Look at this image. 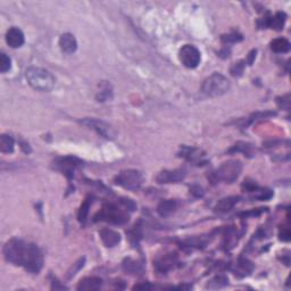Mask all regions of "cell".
I'll return each instance as SVG.
<instances>
[{
  "label": "cell",
  "instance_id": "obj_9",
  "mask_svg": "<svg viewBox=\"0 0 291 291\" xmlns=\"http://www.w3.org/2000/svg\"><path fill=\"white\" fill-rule=\"evenodd\" d=\"M82 166V162L80 159L72 157V156H67V157H61L57 158L55 162V167L67 176L68 179H71L73 176V172L76 168Z\"/></svg>",
  "mask_w": 291,
  "mask_h": 291
},
{
  "label": "cell",
  "instance_id": "obj_20",
  "mask_svg": "<svg viewBox=\"0 0 291 291\" xmlns=\"http://www.w3.org/2000/svg\"><path fill=\"white\" fill-rule=\"evenodd\" d=\"M239 200H240V197H237V196H231V197H227V198L221 199L220 202L216 204L215 210H217V212L220 213H227L237 205Z\"/></svg>",
  "mask_w": 291,
  "mask_h": 291
},
{
  "label": "cell",
  "instance_id": "obj_1",
  "mask_svg": "<svg viewBox=\"0 0 291 291\" xmlns=\"http://www.w3.org/2000/svg\"><path fill=\"white\" fill-rule=\"evenodd\" d=\"M30 245L21 239L13 238L3 246V257L10 264L15 266L25 265L30 251Z\"/></svg>",
  "mask_w": 291,
  "mask_h": 291
},
{
  "label": "cell",
  "instance_id": "obj_31",
  "mask_svg": "<svg viewBox=\"0 0 291 291\" xmlns=\"http://www.w3.org/2000/svg\"><path fill=\"white\" fill-rule=\"evenodd\" d=\"M280 239L283 241H289L290 240V230L289 228H283L280 230Z\"/></svg>",
  "mask_w": 291,
  "mask_h": 291
},
{
  "label": "cell",
  "instance_id": "obj_5",
  "mask_svg": "<svg viewBox=\"0 0 291 291\" xmlns=\"http://www.w3.org/2000/svg\"><path fill=\"white\" fill-rule=\"evenodd\" d=\"M105 221L112 224H124L129 221V214L114 204H106L95 216V222Z\"/></svg>",
  "mask_w": 291,
  "mask_h": 291
},
{
  "label": "cell",
  "instance_id": "obj_14",
  "mask_svg": "<svg viewBox=\"0 0 291 291\" xmlns=\"http://www.w3.org/2000/svg\"><path fill=\"white\" fill-rule=\"evenodd\" d=\"M100 239L106 247H115L121 242V234L119 232L112 230V229H103L99 232Z\"/></svg>",
  "mask_w": 291,
  "mask_h": 291
},
{
  "label": "cell",
  "instance_id": "obj_8",
  "mask_svg": "<svg viewBox=\"0 0 291 291\" xmlns=\"http://www.w3.org/2000/svg\"><path fill=\"white\" fill-rule=\"evenodd\" d=\"M43 265V256H42V251L40 250V248L38 247L37 245L31 244L30 245V251H29V256H27V261L26 264L24 265V269L26 271H29L30 273H39L42 269Z\"/></svg>",
  "mask_w": 291,
  "mask_h": 291
},
{
  "label": "cell",
  "instance_id": "obj_6",
  "mask_svg": "<svg viewBox=\"0 0 291 291\" xmlns=\"http://www.w3.org/2000/svg\"><path fill=\"white\" fill-rule=\"evenodd\" d=\"M143 174L137 169H124L115 176L114 181L117 186L127 190H138L143 185Z\"/></svg>",
  "mask_w": 291,
  "mask_h": 291
},
{
  "label": "cell",
  "instance_id": "obj_19",
  "mask_svg": "<svg viewBox=\"0 0 291 291\" xmlns=\"http://www.w3.org/2000/svg\"><path fill=\"white\" fill-rule=\"evenodd\" d=\"M176 208H178V203H176V200L174 199L163 200V202L158 204L157 213L162 217H167L169 215H172V214L176 210Z\"/></svg>",
  "mask_w": 291,
  "mask_h": 291
},
{
  "label": "cell",
  "instance_id": "obj_12",
  "mask_svg": "<svg viewBox=\"0 0 291 291\" xmlns=\"http://www.w3.org/2000/svg\"><path fill=\"white\" fill-rule=\"evenodd\" d=\"M180 156L196 165H205V163H207L205 152L200 150L198 148H190L185 146V147H182L181 149Z\"/></svg>",
  "mask_w": 291,
  "mask_h": 291
},
{
  "label": "cell",
  "instance_id": "obj_16",
  "mask_svg": "<svg viewBox=\"0 0 291 291\" xmlns=\"http://www.w3.org/2000/svg\"><path fill=\"white\" fill-rule=\"evenodd\" d=\"M60 47L63 53L65 54H73L78 49V41L72 33H64L60 38Z\"/></svg>",
  "mask_w": 291,
  "mask_h": 291
},
{
  "label": "cell",
  "instance_id": "obj_22",
  "mask_svg": "<svg viewBox=\"0 0 291 291\" xmlns=\"http://www.w3.org/2000/svg\"><path fill=\"white\" fill-rule=\"evenodd\" d=\"M15 147V141L8 134H1L0 137V150L5 154H12Z\"/></svg>",
  "mask_w": 291,
  "mask_h": 291
},
{
  "label": "cell",
  "instance_id": "obj_27",
  "mask_svg": "<svg viewBox=\"0 0 291 291\" xmlns=\"http://www.w3.org/2000/svg\"><path fill=\"white\" fill-rule=\"evenodd\" d=\"M12 68V61L5 53L0 54V71L1 73L8 72Z\"/></svg>",
  "mask_w": 291,
  "mask_h": 291
},
{
  "label": "cell",
  "instance_id": "obj_34",
  "mask_svg": "<svg viewBox=\"0 0 291 291\" xmlns=\"http://www.w3.org/2000/svg\"><path fill=\"white\" fill-rule=\"evenodd\" d=\"M133 289L134 290H140V289H143V290H147V289H151V286L149 285V283H141V285H136L133 287Z\"/></svg>",
  "mask_w": 291,
  "mask_h": 291
},
{
  "label": "cell",
  "instance_id": "obj_30",
  "mask_svg": "<svg viewBox=\"0 0 291 291\" xmlns=\"http://www.w3.org/2000/svg\"><path fill=\"white\" fill-rule=\"evenodd\" d=\"M242 72H244V65H242L241 62H240V63H235L231 68L232 75H234V76L241 75Z\"/></svg>",
  "mask_w": 291,
  "mask_h": 291
},
{
  "label": "cell",
  "instance_id": "obj_33",
  "mask_svg": "<svg viewBox=\"0 0 291 291\" xmlns=\"http://www.w3.org/2000/svg\"><path fill=\"white\" fill-rule=\"evenodd\" d=\"M190 192L193 193V195L197 197H202L204 195V190L202 187L199 186H192L191 188H190Z\"/></svg>",
  "mask_w": 291,
  "mask_h": 291
},
{
  "label": "cell",
  "instance_id": "obj_24",
  "mask_svg": "<svg viewBox=\"0 0 291 291\" xmlns=\"http://www.w3.org/2000/svg\"><path fill=\"white\" fill-rule=\"evenodd\" d=\"M91 199L90 198H86L83 204L80 207L79 209V214H78V218L79 221L81 222V223H85L86 218H88V214H89V208H90V205H91Z\"/></svg>",
  "mask_w": 291,
  "mask_h": 291
},
{
  "label": "cell",
  "instance_id": "obj_25",
  "mask_svg": "<svg viewBox=\"0 0 291 291\" xmlns=\"http://www.w3.org/2000/svg\"><path fill=\"white\" fill-rule=\"evenodd\" d=\"M229 283V280L228 278H225L224 275H218L215 276L213 280H210L209 283H208V288H214V289H217V288H222V287L227 286Z\"/></svg>",
  "mask_w": 291,
  "mask_h": 291
},
{
  "label": "cell",
  "instance_id": "obj_28",
  "mask_svg": "<svg viewBox=\"0 0 291 291\" xmlns=\"http://www.w3.org/2000/svg\"><path fill=\"white\" fill-rule=\"evenodd\" d=\"M241 40H242V36L237 32L230 33L228 34V36L222 37V41H223L224 43H231V42L234 43V42H239V41Z\"/></svg>",
  "mask_w": 291,
  "mask_h": 291
},
{
  "label": "cell",
  "instance_id": "obj_3",
  "mask_svg": "<svg viewBox=\"0 0 291 291\" xmlns=\"http://www.w3.org/2000/svg\"><path fill=\"white\" fill-rule=\"evenodd\" d=\"M230 86V81L224 75L220 74V73H214V74L205 79L202 85V91L206 96L215 98V97L223 96L224 93H227Z\"/></svg>",
  "mask_w": 291,
  "mask_h": 291
},
{
  "label": "cell",
  "instance_id": "obj_7",
  "mask_svg": "<svg viewBox=\"0 0 291 291\" xmlns=\"http://www.w3.org/2000/svg\"><path fill=\"white\" fill-rule=\"evenodd\" d=\"M179 60L187 68H196L202 61V54L192 44H185L179 50Z\"/></svg>",
  "mask_w": 291,
  "mask_h": 291
},
{
  "label": "cell",
  "instance_id": "obj_18",
  "mask_svg": "<svg viewBox=\"0 0 291 291\" xmlns=\"http://www.w3.org/2000/svg\"><path fill=\"white\" fill-rule=\"evenodd\" d=\"M178 262V257H176L175 254H167L165 255L164 257L158 258L155 263L156 270L158 272H167L168 270H171L173 266L176 264Z\"/></svg>",
  "mask_w": 291,
  "mask_h": 291
},
{
  "label": "cell",
  "instance_id": "obj_23",
  "mask_svg": "<svg viewBox=\"0 0 291 291\" xmlns=\"http://www.w3.org/2000/svg\"><path fill=\"white\" fill-rule=\"evenodd\" d=\"M235 274H240L241 276H245L248 273L252 271V264L250 262H248L247 259H240V262H238V264L235 265Z\"/></svg>",
  "mask_w": 291,
  "mask_h": 291
},
{
  "label": "cell",
  "instance_id": "obj_26",
  "mask_svg": "<svg viewBox=\"0 0 291 291\" xmlns=\"http://www.w3.org/2000/svg\"><path fill=\"white\" fill-rule=\"evenodd\" d=\"M254 195V198L259 199V200H269L271 197L273 196V193L271 190L269 189H262L257 187L254 192H251Z\"/></svg>",
  "mask_w": 291,
  "mask_h": 291
},
{
  "label": "cell",
  "instance_id": "obj_10",
  "mask_svg": "<svg viewBox=\"0 0 291 291\" xmlns=\"http://www.w3.org/2000/svg\"><path fill=\"white\" fill-rule=\"evenodd\" d=\"M82 124H84L90 129H93L97 133L100 134V136L106 138V139H114L115 137V131L113 130V127L107 124L104 121H99L96 119H86L82 121Z\"/></svg>",
  "mask_w": 291,
  "mask_h": 291
},
{
  "label": "cell",
  "instance_id": "obj_17",
  "mask_svg": "<svg viewBox=\"0 0 291 291\" xmlns=\"http://www.w3.org/2000/svg\"><path fill=\"white\" fill-rule=\"evenodd\" d=\"M103 286V280L100 278H97V276H89V278L82 279L81 281L79 282L76 289L82 290V291H93V290H99Z\"/></svg>",
  "mask_w": 291,
  "mask_h": 291
},
{
  "label": "cell",
  "instance_id": "obj_21",
  "mask_svg": "<svg viewBox=\"0 0 291 291\" xmlns=\"http://www.w3.org/2000/svg\"><path fill=\"white\" fill-rule=\"evenodd\" d=\"M271 49L276 54H286L290 50L291 44L288 39L286 38H276V39L271 41Z\"/></svg>",
  "mask_w": 291,
  "mask_h": 291
},
{
  "label": "cell",
  "instance_id": "obj_32",
  "mask_svg": "<svg viewBox=\"0 0 291 291\" xmlns=\"http://www.w3.org/2000/svg\"><path fill=\"white\" fill-rule=\"evenodd\" d=\"M83 262H84V258H83V259H80V262H79V263H76V264L74 265L75 268H74V269L72 268V271L68 272V278H72V276H74V275L76 274V272H78L79 270L81 269L82 266H83Z\"/></svg>",
  "mask_w": 291,
  "mask_h": 291
},
{
  "label": "cell",
  "instance_id": "obj_15",
  "mask_svg": "<svg viewBox=\"0 0 291 291\" xmlns=\"http://www.w3.org/2000/svg\"><path fill=\"white\" fill-rule=\"evenodd\" d=\"M287 21V15L283 12H278L274 16L265 17L263 21V25L264 27H271L276 31H281L285 26V23Z\"/></svg>",
  "mask_w": 291,
  "mask_h": 291
},
{
  "label": "cell",
  "instance_id": "obj_11",
  "mask_svg": "<svg viewBox=\"0 0 291 291\" xmlns=\"http://www.w3.org/2000/svg\"><path fill=\"white\" fill-rule=\"evenodd\" d=\"M187 176V169L185 167H179L175 169H165V171H162L157 175L158 183L161 185H166V183H178L182 180H185Z\"/></svg>",
  "mask_w": 291,
  "mask_h": 291
},
{
  "label": "cell",
  "instance_id": "obj_13",
  "mask_svg": "<svg viewBox=\"0 0 291 291\" xmlns=\"http://www.w3.org/2000/svg\"><path fill=\"white\" fill-rule=\"evenodd\" d=\"M25 38L22 30L19 27H10L6 33V42L12 48H20L24 44Z\"/></svg>",
  "mask_w": 291,
  "mask_h": 291
},
{
  "label": "cell",
  "instance_id": "obj_4",
  "mask_svg": "<svg viewBox=\"0 0 291 291\" xmlns=\"http://www.w3.org/2000/svg\"><path fill=\"white\" fill-rule=\"evenodd\" d=\"M242 172V163L238 159L225 162L220 167L213 172L212 179L214 181H223L225 183H233Z\"/></svg>",
  "mask_w": 291,
  "mask_h": 291
},
{
  "label": "cell",
  "instance_id": "obj_2",
  "mask_svg": "<svg viewBox=\"0 0 291 291\" xmlns=\"http://www.w3.org/2000/svg\"><path fill=\"white\" fill-rule=\"evenodd\" d=\"M25 78L29 84L34 90L42 92H49L54 89L55 80L54 75L43 67L31 66L25 71Z\"/></svg>",
  "mask_w": 291,
  "mask_h": 291
},
{
  "label": "cell",
  "instance_id": "obj_29",
  "mask_svg": "<svg viewBox=\"0 0 291 291\" xmlns=\"http://www.w3.org/2000/svg\"><path fill=\"white\" fill-rule=\"evenodd\" d=\"M278 104L280 107L282 108L289 109L290 108V95H286L281 97V98H278Z\"/></svg>",
  "mask_w": 291,
  "mask_h": 291
}]
</instances>
